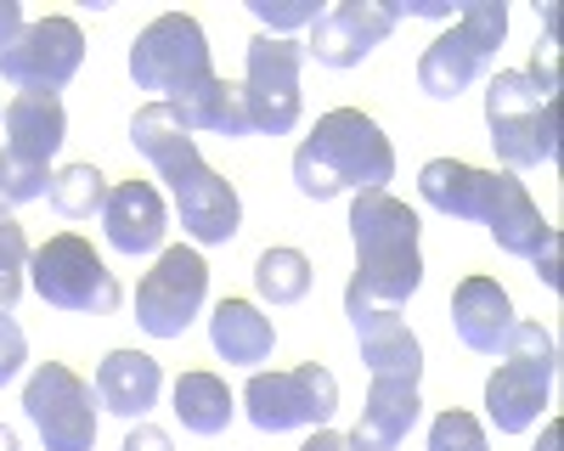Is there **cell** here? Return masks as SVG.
<instances>
[{
	"instance_id": "603a6c76",
	"label": "cell",
	"mask_w": 564,
	"mask_h": 451,
	"mask_svg": "<svg viewBox=\"0 0 564 451\" xmlns=\"http://www.w3.org/2000/svg\"><path fill=\"white\" fill-rule=\"evenodd\" d=\"M417 193L435 215L446 220H480L486 198H491V169L475 164H457V158H430L417 169Z\"/></svg>"
},
{
	"instance_id": "1f68e13d",
	"label": "cell",
	"mask_w": 564,
	"mask_h": 451,
	"mask_svg": "<svg viewBox=\"0 0 564 451\" xmlns=\"http://www.w3.org/2000/svg\"><path fill=\"white\" fill-rule=\"evenodd\" d=\"M23 361H29V339L23 328L12 322V316H0V384H12L23 373Z\"/></svg>"
},
{
	"instance_id": "8992f818",
	"label": "cell",
	"mask_w": 564,
	"mask_h": 451,
	"mask_svg": "<svg viewBox=\"0 0 564 451\" xmlns=\"http://www.w3.org/2000/svg\"><path fill=\"white\" fill-rule=\"evenodd\" d=\"M209 74H215L209 68V34L186 12L153 18L130 45V79H135V90H159V102H175L181 90H193Z\"/></svg>"
},
{
	"instance_id": "e575fe53",
	"label": "cell",
	"mask_w": 564,
	"mask_h": 451,
	"mask_svg": "<svg viewBox=\"0 0 564 451\" xmlns=\"http://www.w3.org/2000/svg\"><path fill=\"white\" fill-rule=\"evenodd\" d=\"M18 29H23V7L18 0H0V45H12Z\"/></svg>"
},
{
	"instance_id": "30bf717a",
	"label": "cell",
	"mask_w": 564,
	"mask_h": 451,
	"mask_svg": "<svg viewBox=\"0 0 564 451\" xmlns=\"http://www.w3.org/2000/svg\"><path fill=\"white\" fill-rule=\"evenodd\" d=\"M23 413L45 451H90L97 446V395L79 373H68L63 361H40L29 389H23Z\"/></svg>"
},
{
	"instance_id": "ac0fdd59",
	"label": "cell",
	"mask_w": 564,
	"mask_h": 451,
	"mask_svg": "<svg viewBox=\"0 0 564 451\" xmlns=\"http://www.w3.org/2000/svg\"><path fill=\"white\" fill-rule=\"evenodd\" d=\"M452 322H457V339L480 355H497L508 350V333H513V299L497 277H463L457 294H452Z\"/></svg>"
},
{
	"instance_id": "d6986e66",
	"label": "cell",
	"mask_w": 564,
	"mask_h": 451,
	"mask_svg": "<svg viewBox=\"0 0 564 451\" xmlns=\"http://www.w3.org/2000/svg\"><path fill=\"white\" fill-rule=\"evenodd\" d=\"M102 232L119 254H153L170 232L164 198L148 180H119V187H108V204H102Z\"/></svg>"
},
{
	"instance_id": "ba28073f",
	"label": "cell",
	"mask_w": 564,
	"mask_h": 451,
	"mask_svg": "<svg viewBox=\"0 0 564 451\" xmlns=\"http://www.w3.org/2000/svg\"><path fill=\"white\" fill-rule=\"evenodd\" d=\"M243 413L265 435L322 429L339 413V378L327 373L322 361H305V367H294V373H254L249 389H243Z\"/></svg>"
},
{
	"instance_id": "d590c367",
	"label": "cell",
	"mask_w": 564,
	"mask_h": 451,
	"mask_svg": "<svg viewBox=\"0 0 564 451\" xmlns=\"http://www.w3.org/2000/svg\"><path fill=\"white\" fill-rule=\"evenodd\" d=\"M536 271H542V283H547V288H558V238L536 254Z\"/></svg>"
},
{
	"instance_id": "9a60e30c",
	"label": "cell",
	"mask_w": 564,
	"mask_h": 451,
	"mask_svg": "<svg viewBox=\"0 0 564 451\" xmlns=\"http://www.w3.org/2000/svg\"><path fill=\"white\" fill-rule=\"evenodd\" d=\"M345 316H350V328L361 339V361H367L372 378H406V384L423 378V344H417V333L401 322L395 310H384V305H350Z\"/></svg>"
},
{
	"instance_id": "4dcf8cb0",
	"label": "cell",
	"mask_w": 564,
	"mask_h": 451,
	"mask_svg": "<svg viewBox=\"0 0 564 451\" xmlns=\"http://www.w3.org/2000/svg\"><path fill=\"white\" fill-rule=\"evenodd\" d=\"M430 451H491V440H486V429L468 418V413H441L435 424H430Z\"/></svg>"
},
{
	"instance_id": "9c48e42d",
	"label": "cell",
	"mask_w": 564,
	"mask_h": 451,
	"mask_svg": "<svg viewBox=\"0 0 564 451\" xmlns=\"http://www.w3.org/2000/svg\"><path fill=\"white\" fill-rule=\"evenodd\" d=\"M300 63L305 45L289 34H254L249 40V74H243V113L260 135H289L305 113L300 97Z\"/></svg>"
},
{
	"instance_id": "277c9868",
	"label": "cell",
	"mask_w": 564,
	"mask_h": 451,
	"mask_svg": "<svg viewBox=\"0 0 564 451\" xmlns=\"http://www.w3.org/2000/svg\"><path fill=\"white\" fill-rule=\"evenodd\" d=\"M553 373H558V344L542 322H513L508 350L497 361V373L486 384V418L497 424V435H525L531 424H542V406L553 395Z\"/></svg>"
},
{
	"instance_id": "484cf974",
	"label": "cell",
	"mask_w": 564,
	"mask_h": 451,
	"mask_svg": "<svg viewBox=\"0 0 564 451\" xmlns=\"http://www.w3.org/2000/svg\"><path fill=\"white\" fill-rule=\"evenodd\" d=\"M238 413V400L231 389L215 378V373H181L175 378V418L193 429V435H220Z\"/></svg>"
},
{
	"instance_id": "7402d4cb",
	"label": "cell",
	"mask_w": 564,
	"mask_h": 451,
	"mask_svg": "<svg viewBox=\"0 0 564 451\" xmlns=\"http://www.w3.org/2000/svg\"><path fill=\"white\" fill-rule=\"evenodd\" d=\"M130 147L148 158L170 187L198 164V142H193V130H186L181 119H175V108L170 102H148V108H135V119H130Z\"/></svg>"
},
{
	"instance_id": "d4e9b609",
	"label": "cell",
	"mask_w": 564,
	"mask_h": 451,
	"mask_svg": "<svg viewBox=\"0 0 564 451\" xmlns=\"http://www.w3.org/2000/svg\"><path fill=\"white\" fill-rule=\"evenodd\" d=\"M175 108V119L186 124V130H204V135H249V113H243V85H231V79H220V74H209V79H198L193 90H181V97L170 102Z\"/></svg>"
},
{
	"instance_id": "4fadbf2b",
	"label": "cell",
	"mask_w": 564,
	"mask_h": 451,
	"mask_svg": "<svg viewBox=\"0 0 564 451\" xmlns=\"http://www.w3.org/2000/svg\"><path fill=\"white\" fill-rule=\"evenodd\" d=\"M395 23H401V18H395L390 0H339V7H327V12L311 23L305 52H311L322 68H356L372 45L390 40Z\"/></svg>"
},
{
	"instance_id": "f546056e",
	"label": "cell",
	"mask_w": 564,
	"mask_h": 451,
	"mask_svg": "<svg viewBox=\"0 0 564 451\" xmlns=\"http://www.w3.org/2000/svg\"><path fill=\"white\" fill-rule=\"evenodd\" d=\"M23 271H29V238L12 215H0V316H12L23 294Z\"/></svg>"
},
{
	"instance_id": "6da1fadb",
	"label": "cell",
	"mask_w": 564,
	"mask_h": 451,
	"mask_svg": "<svg viewBox=\"0 0 564 451\" xmlns=\"http://www.w3.org/2000/svg\"><path fill=\"white\" fill-rule=\"evenodd\" d=\"M350 238H356V277L345 288L350 305H384L401 310L417 283H423V260H417V215L390 198V193H356L350 204Z\"/></svg>"
},
{
	"instance_id": "cb8c5ba5",
	"label": "cell",
	"mask_w": 564,
	"mask_h": 451,
	"mask_svg": "<svg viewBox=\"0 0 564 451\" xmlns=\"http://www.w3.org/2000/svg\"><path fill=\"white\" fill-rule=\"evenodd\" d=\"M209 344L231 361V367H260V361H271L276 328H271V316H260V305L220 299L215 316H209Z\"/></svg>"
},
{
	"instance_id": "44dd1931",
	"label": "cell",
	"mask_w": 564,
	"mask_h": 451,
	"mask_svg": "<svg viewBox=\"0 0 564 451\" xmlns=\"http://www.w3.org/2000/svg\"><path fill=\"white\" fill-rule=\"evenodd\" d=\"M159 389H164V373L148 350H113L102 355L97 367V400L108 406L113 418H148L159 406Z\"/></svg>"
},
{
	"instance_id": "4316f807",
	"label": "cell",
	"mask_w": 564,
	"mask_h": 451,
	"mask_svg": "<svg viewBox=\"0 0 564 451\" xmlns=\"http://www.w3.org/2000/svg\"><path fill=\"white\" fill-rule=\"evenodd\" d=\"M254 288L265 305H300L311 294V260L300 249H265L254 260Z\"/></svg>"
},
{
	"instance_id": "5b68a950",
	"label": "cell",
	"mask_w": 564,
	"mask_h": 451,
	"mask_svg": "<svg viewBox=\"0 0 564 451\" xmlns=\"http://www.w3.org/2000/svg\"><path fill=\"white\" fill-rule=\"evenodd\" d=\"M508 34V7L502 0H463L457 7V23L423 45L417 57V85L430 90L435 102H452L457 90H468L497 57V45Z\"/></svg>"
},
{
	"instance_id": "d6a6232c",
	"label": "cell",
	"mask_w": 564,
	"mask_h": 451,
	"mask_svg": "<svg viewBox=\"0 0 564 451\" xmlns=\"http://www.w3.org/2000/svg\"><path fill=\"white\" fill-rule=\"evenodd\" d=\"M249 7H254V18L271 23V29H300V23H316V18H322V7H271V0H249Z\"/></svg>"
},
{
	"instance_id": "8d00e7d4",
	"label": "cell",
	"mask_w": 564,
	"mask_h": 451,
	"mask_svg": "<svg viewBox=\"0 0 564 451\" xmlns=\"http://www.w3.org/2000/svg\"><path fill=\"white\" fill-rule=\"evenodd\" d=\"M300 451H350V446H345V435H334V429H316Z\"/></svg>"
},
{
	"instance_id": "f1b7e54d",
	"label": "cell",
	"mask_w": 564,
	"mask_h": 451,
	"mask_svg": "<svg viewBox=\"0 0 564 451\" xmlns=\"http://www.w3.org/2000/svg\"><path fill=\"white\" fill-rule=\"evenodd\" d=\"M45 193H52V164H29V158L0 153V215H12L18 204H34Z\"/></svg>"
},
{
	"instance_id": "e0dca14e",
	"label": "cell",
	"mask_w": 564,
	"mask_h": 451,
	"mask_svg": "<svg viewBox=\"0 0 564 451\" xmlns=\"http://www.w3.org/2000/svg\"><path fill=\"white\" fill-rule=\"evenodd\" d=\"M0 124H7V153L29 164H52L68 142V113H63V97H52V90H18Z\"/></svg>"
},
{
	"instance_id": "8fae6325",
	"label": "cell",
	"mask_w": 564,
	"mask_h": 451,
	"mask_svg": "<svg viewBox=\"0 0 564 451\" xmlns=\"http://www.w3.org/2000/svg\"><path fill=\"white\" fill-rule=\"evenodd\" d=\"M209 299V265L198 249H164L135 288V322L153 339H181Z\"/></svg>"
},
{
	"instance_id": "7a4b0ae2",
	"label": "cell",
	"mask_w": 564,
	"mask_h": 451,
	"mask_svg": "<svg viewBox=\"0 0 564 451\" xmlns=\"http://www.w3.org/2000/svg\"><path fill=\"white\" fill-rule=\"evenodd\" d=\"M390 175H395V147L361 108L322 113L294 153V187L316 204L339 193H384Z\"/></svg>"
},
{
	"instance_id": "5bb4252c",
	"label": "cell",
	"mask_w": 564,
	"mask_h": 451,
	"mask_svg": "<svg viewBox=\"0 0 564 451\" xmlns=\"http://www.w3.org/2000/svg\"><path fill=\"white\" fill-rule=\"evenodd\" d=\"M175 209H181V232L204 243V249H220L238 238V226H243V204H238V187H231L226 175H215L204 158L186 169L175 180Z\"/></svg>"
},
{
	"instance_id": "3957f363",
	"label": "cell",
	"mask_w": 564,
	"mask_h": 451,
	"mask_svg": "<svg viewBox=\"0 0 564 451\" xmlns=\"http://www.w3.org/2000/svg\"><path fill=\"white\" fill-rule=\"evenodd\" d=\"M486 130L508 169H531L558 153V90L553 74L508 68L486 85Z\"/></svg>"
},
{
	"instance_id": "74e56055",
	"label": "cell",
	"mask_w": 564,
	"mask_h": 451,
	"mask_svg": "<svg viewBox=\"0 0 564 451\" xmlns=\"http://www.w3.org/2000/svg\"><path fill=\"white\" fill-rule=\"evenodd\" d=\"M0 451H18V435H12L7 424H0Z\"/></svg>"
},
{
	"instance_id": "2e32d148",
	"label": "cell",
	"mask_w": 564,
	"mask_h": 451,
	"mask_svg": "<svg viewBox=\"0 0 564 451\" xmlns=\"http://www.w3.org/2000/svg\"><path fill=\"white\" fill-rule=\"evenodd\" d=\"M480 226L497 238V249H502V254H520V260H536V254L553 243V226L542 220V209L531 204L525 180L513 175V169L491 175V198H486Z\"/></svg>"
},
{
	"instance_id": "ffe728a7",
	"label": "cell",
	"mask_w": 564,
	"mask_h": 451,
	"mask_svg": "<svg viewBox=\"0 0 564 451\" xmlns=\"http://www.w3.org/2000/svg\"><path fill=\"white\" fill-rule=\"evenodd\" d=\"M417 413H423L417 384H406V378H372L367 406H361L356 429L345 435V446H350V451H395V446L412 435Z\"/></svg>"
},
{
	"instance_id": "836d02e7",
	"label": "cell",
	"mask_w": 564,
	"mask_h": 451,
	"mask_svg": "<svg viewBox=\"0 0 564 451\" xmlns=\"http://www.w3.org/2000/svg\"><path fill=\"white\" fill-rule=\"evenodd\" d=\"M124 451H175V446H170V435H164V429L141 424V429H135V435L124 440Z\"/></svg>"
},
{
	"instance_id": "52a82bcc",
	"label": "cell",
	"mask_w": 564,
	"mask_h": 451,
	"mask_svg": "<svg viewBox=\"0 0 564 451\" xmlns=\"http://www.w3.org/2000/svg\"><path fill=\"white\" fill-rule=\"evenodd\" d=\"M29 271H34V294L57 310H79V316H108L119 310V283L113 271L102 265V254L90 249L85 238L74 232H57L45 238V249L29 254Z\"/></svg>"
},
{
	"instance_id": "83f0119b",
	"label": "cell",
	"mask_w": 564,
	"mask_h": 451,
	"mask_svg": "<svg viewBox=\"0 0 564 451\" xmlns=\"http://www.w3.org/2000/svg\"><path fill=\"white\" fill-rule=\"evenodd\" d=\"M108 204V180L97 164H68L52 175V209L63 220H90V215H102Z\"/></svg>"
},
{
	"instance_id": "7c38bea8",
	"label": "cell",
	"mask_w": 564,
	"mask_h": 451,
	"mask_svg": "<svg viewBox=\"0 0 564 451\" xmlns=\"http://www.w3.org/2000/svg\"><path fill=\"white\" fill-rule=\"evenodd\" d=\"M85 63V34L74 18H40L23 23L12 45H0V79H12L18 90H57L79 74Z\"/></svg>"
}]
</instances>
